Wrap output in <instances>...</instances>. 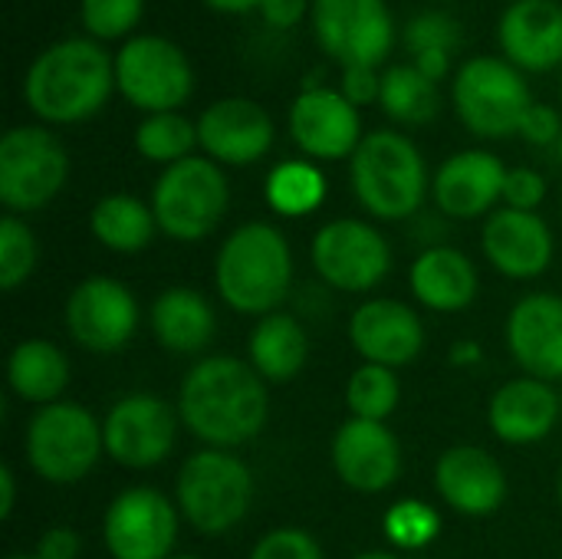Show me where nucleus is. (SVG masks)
I'll return each instance as SVG.
<instances>
[{"label":"nucleus","mask_w":562,"mask_h":559,"mask_svg":"<svg viewBox=\"0 0 562 559\" xmlns=\"http://www.w3.org/2000/svg\"><path fill=\"white\" fill-rule=\"evenodd\" d=\"M349 339L356 353L385 369H402L415 362L425 349V326L418 313L398 300H366L349 320Z\"/></svg>","instance_id":"nucleus-19"},{"label":"nucleus","mask_w":562,"mask_h":559,"mask_svg":"<svg viewBox=\"0 0 562 559\" xmlns=\"http://www.w3.org/2000/svg\"><path fill=\"white\" fill-rule=\"evenodd\" d=\"M89 227L102 247L115 254H138L151 244L158 221L151 204L132 194H105L102 201H95L89 214Z\"/></svg>","instance_id":"nucleus-30"},{"label":"nucleus","mask_w":562,"mask_h":559,"mask_svg":"<svg viewBox=\"0 0 562 559\" xmlns=\"http://www.w3.org/2000/svg\"><path fill=\"white\" fill-rule=\"evenodd\" d=\"M250 559H323L316 540L300 527H280L257 540Z\"/></svg>","instance_id":"nucleus-39"},{"label":"nucleus","mask_w":562,"mask_h":559,"mask_svg":"<svg viewBox=\"0 0 562 559\" xmlns=\"http://www.w3.org/2000/svg\"><path fill=\"white\" fill-rule=\"evenodd\" d=\"M352 559H402V557H395V554H385V550H372V554H359V557H352Z\"/></svg>","instance_id":"nucleus-49"},{"label":"nucleus","mask_w":562,"mask_h":559,"mask_svg":"<svg viewBox=\"0 0 562 559\" xmlns=\"http://www.w3.org/2000/svg\"><path fill=\"white\" fill-rule=\"evenodd\" d=\"M214 283L231 310L247 316L273 313L293 283V254L286 237L263 221L240 224L217 250Z\"/></svg>","instance_id":"nucleus-3"},{"label":"nucleus","mask_w":562,"mask_h":559,"mask_svg":"<svg viewBox=\"0 0 562 559\" xmlns=\"http://www.w3.org/2000/svg\"><path fill=\"white\" fill-rule=\"evenodd\" d=\"M435 488L454 514L487 517L507 497V474L484 448L454 445L435 465Z\"/></svg>","instance_id":"nucleus-22"},{"label":"nucleus","mask_w":562,"mask_h":559,"mask_svg":"<svg viewBox=\"0 0 562 559\" xmlns=\"http://www.w3.org/2000/svg\"><path fill=\"white\" fill-rule=\"evenodd\" d=\"M178 504L155 488L122 491L102 521L112 559H168L178 540Z\"/></svg>","instance_id":"nucleus-12"},{"label":"nucleus","mask_w":562,"mask_h":559,"mask_svg":"<svg viewBox=\"0 0 562 559\" xmlns=\"http://www.w3.org/2000/svg\"><path fill=\"white\" fill-rule=\"evenodd\" d=\"M66 329L86 353H119L138 329V303L122 280L89 277L66 300Z\"/></svg>","instance_id":"nucleus-15"},{"label":"nucleus","mask_w":562,"mask_h":559,"mask_svg":"<svg viewBox=\"0 0 562 559\" xmlns=\"http://www.w3.org/2000/svg\"><path fill=\"white\" fill-rule=\"evenodd\" d=\"M333 468L346 488L382 494L402 474V448L385 422L346 418L333 438Z\"/></svg>","instance_id":"nucleus-18"},{"label":"nucleus","mask_w":562,"mask_h":559,"mask_svg":"<svg viewBox=\"0 0 562 559\" xmlns=\"http://www.w3.org/2000/svg\"><path fill=\"white\" fill-rule=\"evenodd\" d=\"M102 451V422L76 402L43 405L26 425V461L49 484L82 481Z\"/></svg>","instance_id":"nucleus-7"},{"label":"nucleus","mask_w":562,"mask_h":559,"mask_svg":"<svg viewBox=\"0 0 562 559\" xmlns=\"http://www.w3.org/2000/svg\"><path fill=\"white\" fill-rule=\"evenodd\" d=\"M260 13L270 26L277 30H290L306 16V0H263Z\"/></svg>","instance_id":"nucleus-44"},{"label":"nucleus","mask_w":562,"mask_h":559,"mask_svg":"<svg viewBox=\"0 0 562 559\" xmlns=\"http://www.w3.org/2000/svg\"><path fill=\"white\" fill-rule=\"evenodd\" d=\"M310 257L316 273L342 293H366L379 287L392 267L389 241L369 221L356 217L323 224L313 237Z\"/></svg>","instance_id":"nucleus-11"},{"label":"nucleus","mask_w":562,"mask_h":559,"mask_svg":"<svg viewBox=\"0 0 562 559\" xmlns=\"http://www.w3.org/2000/svg\"><path fill=\"white\" fill-rule=\"evenodd\" d=\"M115 89V59L92 36L46 46L26 69L23 99L36 119L72 125L92 119Z\"/></svg>","instance_id":"nucleus-2"},{"label":"nucleus","mask_w":562,"mask_h":559,"mask_svg":"<svg viewBox=\"0 0 562 559\" xmlns=\"http://www.w3.org/2000/svg\"><path fill=\"white\" fill-rule=\"evenodd\" d=\"M339 92L356 109L359 105H369V102H379V96H382V76L372 66H346L342 69V89Z\"/></svg>","instance_id":"nucleus-42"},{"label":"nucleus","mask_w":562,"mask_h":559,"mask_svg":"<svg viewBox=\"0 0 562 559\" xmlns=\"http://www.w3.org/2000/svg\"><path fill=\"white\" fill-rule=\"evenodd\" d=\"M7 559H36V557H23V554H13V557H7Z\"/></svg>","instance_id":"nucleus-51"},{"label":"nucleus","mask_w":562,"mask_h":559,"mask_svg":"<svg viewBox=\"0 0 562 559\" xmlns=\"http://www.w3.org/2000/svg\"><path fill=\"white\" fill-rule=\"evenodd\" d=\"M352 191L379 221H405L422 211L428 194V168L412 138L379 128L362 138L352 155Z\"/></svg>","instance_id":"nucleus-4"},{"label":"nucleus","mask_w":562,"mask_h":559,"mask_svg":"<svg viewBox=\"0 0 562 559\" xmlns=\"http://www.w3.org/2000/svg\"><path fill=\"white\" fill-rule=\"evenodd\" d=\"M198 145L211 161L254 165L273 145V119L254 99L244 96L217 99L198 119Z\"/></svg>","instance_id":"nucleus-17"},{"label":"nucleus","mask_w":562,"mask_h":559,"mask_svg":"<svg viewBox=\"0 0 562 559\" xmlns=\"http://www.w3.org/2000/svg\"><path fill=\"white\" fill-rule=\"evenodd\" d=\"M204 3L221 13H247V10H260L263 0H204Z\"/></svg>","instance_id":"nucleus-48"},{"label":"nucleus","mask_w":562,"mask_h":559,"mask_svg":"<svg viewBox=\"0 0 562 559\" xmlns=\"http://www.w3.org/2000/svg\"><path fill=\"white\" fill-rule=\"evenodd\" d=\"M33 267H36V237H33V231L16 214H7L0 221V287L7 293L16 290L20 283L30 280Z\"/></svg>","instance_id":"nucleus-36"},{"label":"nucleus","mask_w":562,"mask_h":559,"mask_svg":"<svg viewBox=\"0 0 562 559\" xmlns=\"http://www.w3.org/2000/svg\"><path fill=\"white\" fill-rule=\"evenodd\" d=\"M313 33L342 66H379L392 49L385 0H313Z\"/></svg>","instance_id":"nucleus-14"},{"label":"nucleus","mask_w":562,"mask_h":559,"mask_svg":"<svg viewBox=\"0 0 562 559\" xmlns=\"http://www.w3.org/2000/svg\"><path fill=\"white\" fill-rule=\"evenodd\" d=\"M102 435H105V455L132 471H145L161 465L178 441V415L148 392H135L119 399L105 422H102Z\"/></svg>","instance_id":"nucleus-13"},{"label":"nucleus","mask_w":562,"mask_h":559,"mask_svg":"<svg viewBox=\"0 0 562 559\" xmlns=\"http://www.w3.org/2000/svg\"><path fill=\"white\" fill-rule=\"evenodd\" d=\"M82 540L72 527H49L40 544H36V559H79Z\"/></svg>","instance_id":"nucleus-43"},{"label":"nucleus","mask_w":562,"mask_h":559,"mask_svg":"<svg viewBox=\"0 0 562 559\" xmlns=\"http://www.w3.org/2000/svg\"><path fill=\"white\" fill-rule=\"evenodd\" d=\"M198 145V122H188L178 112H155L145 115L135 128V148L142 158L158 165H175L191 158V148Z\"/></svg>","instance_id":"nucleus-33"},{"label":"nucleus","mask_w":562,"mask_h":559,"mask_svg":"<svg viewBox=\"0 0 562 559\" xmlns=\"http://www.w3.org/2000/svg\"><path fill=\"white\" fill-rule=\"evenodd\" d=\"M178 415L184 428L211 448L247 445L263 432L270 415L267 382L250 362L207 356L184 376Z\"/></svg>","instance_id":"nucleus-1"},{"label":"nucleus","mask_w":562,"mask_h":559,"mask_svg":"<svg viewBox=\"0 0 562 559\" xmlns=\"http://www.w3.org/2000/svg\"><path fill=\"white\" fill-rule=\"evenodd\" d=\"M168 559H201V557H168Z\"/></svg>","instance_id":"nucleus-52"},{"label":"nucleus","mask_w":562,"mask_h":559,"mask_svg":"<svg viewBox=\"0 0 562 559\" xmlns=\"http://www.w3.org/2000/svg\"><path fill=\"white\" fill-rule=\"evenodd\" d=\"M115 89L142 112H175L194 89V69L168 36H132L115 53Z\"/></svg>","instance_id":"nucleus-10"},{"label":"nucleus","mask_w":562,"mask_h":559,"mask_svg":"<svg viewBox=\"0 0 562 559\" xmlns=\"http://www.w3.org/2000/svg\"><path fill=\"white\" fill-rule=\"evenodd\" d=\"M382 527H385V537H389L392 547H398V550H425L441 534V517L425 501L405 497V501L389 507Z\"/></svg>","instance_id":"nucleus-35"},{"label":"nucleus","mask_w":562,"mask_h":559,"mask_svg":"<svg viewBox=\"0 0 562 559\" xmlns=\"http://www.w3.org/2000/svg\"><path fill=\"white\" fill-rule=\"evenodd\" d=\"M415 66L431 79V82H441L448 76V66H451V53L445 49H428V53H418L415 56Z\"/></svg>","instance_id":"nucleus-45"},{"label":"nucleus","mask_w":562,"mask_h":559,"mask_svg":"<svg viewBox=\"0 0 562 559\" xmlns=\"http://www.w3.org/2000/svg\"><path fill=\"white\" fill-rule=\"evenodd\" d=\"M507 346L527 376L562 379V297L530 293L517 300L507 316Z\"/></svg>","instance_id":"nucleus-21"},{"label":"nucleus","mask_w":562,"mask_h":559,"mask_svg":"<svg viewBox=\"0 0 562 559\" xmlns=\"http://www.w3.org/2000/svg\"><path fill=\"white\" fill-rule=\"evenodd\" d=\"M142 7L145 0H79V16L92 40H119L135 30Z\"/></svg>","instance_id":"nucleus-37"},{"label":"nucleus","mask_w":562,"mask_h":559,"mask_svg":"<svg viewBox=\"0 0 562 559\" xmlns=\"http://www.w3.org/2000/svg\"><path fill=\"white\" fill-rule=\"evenodd\" d=\"M520 135L527 142H533V145H557L562 135L560 112L550 109V105H543V102H533L527 109L524 122H520Z\"/></svg>","instance_id":"nucleus-41"},{"label":"nucleus","mask_w":562,"mask_h":559,"mask_svg":"<svg viewBox=\"0 0 562 559\" xmlns=\"http://www.w3.org/2000/svg\"><path fill=\"white\" fill-rule=\"evenodd\" d=\"M290 135L303 155L336 161L362 145L359 109L329 86H306L290 105Z\"/></svg>","instance_id":"nucleus-16"},{"label":"nucleus","mask_w":562,"mask_h":559,"mask_svg":"<svg viewBox=\"0 0 562 559\" xmlns=\"http://www.w3.org/2000/svg\"><path fill=\"white\" fill-rule=\"evenodd\" d=\"M547 198V181L533 168H507L504 178V201L514 211H537Z\"/></svg>","instance_id":"nucleus-40"},{"label":"nucleus","mask_w":562,"mask_h":559,"mask_svg":"<svg viewBox=\"0 0 562 559\" xmlns=\"http://www.w3.org/2000/svg\"><path fill=\"white\" fill-rule=\"evenodd\" d=\"M560 504H562V474H560Z\"/></svg>","instance_id":"nucleus-53"},{"label":"nucleus","mask_w":562,"mask_h":559,"mask_svg":"<svg viewBox=\"0 0 562 559\" xmlns=\"http://www.w3.org/2000/svg\"><path fill=\"white\" fill-rule=\"evenodd\" d=\"M267 201L283 217L313 214L326 198V178L310 161H283L267 175Z\"/></svg>","instance_id":"nucleus-32"},{"label":"nucleus","mask_w":562,"mask_h":559,"mask_svg":"<svg viewBox=\"0 0 562 559\" xmlns=\"http://www.w3.org/2000/svg\"><path fill=\"white\" fill-rule=\"evenodd\" d=\"M254 501V474L250 468L224 451V448H207L194 451L175 484V504L181 517L204 537H221L234 530Z\"/></svg>","instance_id":"nucleus-5"},{"label":"nucleus","mask_w":562,"mask_h":559,"mask_svg":"<svg viewBox=\"0 0 562 559\" xmlns=\"http://www.w3.org/2000/svg\"><path fill=\"white\" fill-rule=\"evenodd\" d=\"M484 359V349H481V343H471V339H464V343H458L454 349H451V362L454 366H477Z\"/></svg>","instance_id":"nucleus-47"},{"label":"nucleus","mask_w":562,"mask_h":559,"mask_svg":"<svg viewBox=\"0 0 562 559\" xmlns=\"http://www.w3.org/2000/svg\"><path fill=\"white\" fill-rule=\"evenodd\" d=\"M497 40L507 63L527 72H547L562 63V7L557 0H514L501 23Z\"/></svg>","instance_id":"nucleus-24"},{"label":"nucleus","mask_w":562,"mask_h":559,"mask_svg":"<svg viewBox=\"0 0 562 559\" xmlns=\"http://www.w3.org/2000/svg\"><path fill=\"white\" fill-rule=\"evenodd\" d=\"M484 257L510 280H533L553 264V234L537 211L501 208L481 231Z\"/></svg>","instance_id":"nucleus-20"},{"label":"nucleus","mask_w":562,"mask_h":559,"mask_svg":"<svg viewBox=\"0 0 562 559\" xmlns=\"http://www.w3.org/2000/svg\"><path fill=\"white\" fill-rule=\"evenodd\" d=\"M557 155H560V161H562V135H560V142H557Z\"/></svg>","instance_id":"nucleus-50"},{"label":"nucleus","mask_w":562,"mask_h":559,"mask_svg":"<svg viewBox=\"0 0 562 559\" xmlns=\"http://www.w3.org/2000/svg\"><path fill=\"white\" fill-rule=\"evenodd\" d=\"M379 102L385 115L402 125H428L441 109V92L415 63H398L382 72Z\"/></svg>","instance_id":"nucleus-31"},{"label":"nucleus","mask_w":562,"mask_h":559,"mask_svg":"<svg viewBox=\"0 0 562 559\" xmlns=\"http://www.w3.org/2000/svg\"><path fill=\"white\" fill-rule=\"evenodd\" d=\"M562 415V395L550 389V382L524 376L501 385L487 405L491 432L507 445H537L543 441L557 418Z\"/></svg>","instance_id":"nucleus-25"},{"label":"nucleus","mask_w":562,"mask_h":559,"mask_svg":"<svg viewBox=\"0 0 562 559\" xmlns=\"http://www.w3.org/2000/svg\"><path fill=\"white\" fill-rule=\"evenodd\" d=\"M69 158L59 138L40 125H16L0 138V201L13 214L46 208L66 185Z\"/></svg>","instance_id":"nucleus-9"},{"label":"nucleus","mask_w":562,"mask_h":559,"mask_svg":"<svg viewBox=\"0 0 562 559\" xmlns=\"http://www.w3.org/2000/svg\"><path fill=\"white\" fill-rule=\"evenodd\" d=\"M405 46H408L412 56L428 53V49L454 53L461 46V26H458L454 16H448L441 10H422L405 26Z\"/></svg>","instance_id":"nucleus-38"},{"label":"nucleus","mask_w":562,"mask_h":559,"mask_svg":"<svg viewBox=\"0 0 562 559\" xmlns=\"http://www.w3.org/2000/svg\"><path fill=\"white\" fill-rule=\"evenodd\" d=\"M461 122L481 138L520 135V122L533 105L524 72L497 56L468 59L451 86Z\"/></svg>","instance_id":"nucleus-8"},{"label":"nucleus","mask_w":562,"mask_h":559,"mask_svg":"<svg viewBox=\"0 0 562 559\" xmlns=\"http://www.w3.org/2000/svg\"><path fill=\"white\" fill-rule=\"evenodd\" d=\"M250 366L263 382H290L310 359V336L290 313H267L250 333Z\"/></svg>","instance_id":"nucleus-28"},{"label":"nucleus","mask_w":562,"mask_h":559,"mask_svg":"<svg viewBox=\"0 0 562 559\" xmlns=\"http://www.w3.org/2000/svg\"><path fill=\"white\" fill-rule=\"evenodd\" d=\"M7 382L23 402L43 409L59 402L69 382V362L49 339H23L7 359Z\"/></svg>","instance_id":"nucleus-29"},{"label":"nucleus","mask_w":562,"mask_h":559,"mask_svg":"<svg viewBox=\"0 0 562 559\" xmlns=\"http://www.w3.org/2000/svg\"><path fill=\"white\" fill-rule=\"evenodd\" d=\"M507 168L494 152L468 148L451 155L435 175V201L454 221H474L504 198Z\"/></svg>","instance_id":"nucleus-23"},{"label":"nucleus","mask_w":562,"mask_h":559,"mask_svg":"<svg viewBox=\"0 0 562 559\" xmlns=\"http://www.w3.org/2000/svg\"><path fill=\"white\" fill-rule=\"evenodd\" d=\"M408 283H412L415 300L435 313L468 310L477 297V270L471 257L445 244H435L418 254V260L412 264Z\"/></svg>","instance_id":"nucleus-26"},{"label":"nucleus","mask_w":562,"mask_h":559,"mask_svg":"<svg viewBox=\"0 0 562 559\" xmlns=\"http://www.w3.org/2000/svg\"><path fill=\"white\" fill-rule=\"evenodd\" d=\"M402 399V385L395 369L385 366H359L346 385V405L352 412V418H366V422H385Z\"/></svg>","instance_id":"nucleus-34"},{"label":"nucleus","mask_w":562,"mask_h":559,"mask_svg":"<svg viewBox=\"0 0 562 559\" xmlns=\"http://www.w3.org/2000/svg\"><path fill=\"white\" fill-rule=\"evenodd\" d=\"M227 201L231 188L221 165L201 155L168 165L151 188L158 231L184 244L204 241L227 214Z\"/></svg>","instance_id":"nucleus-6"},{"label":"nucleus","mask_w":562,"mask_h":559,"mask_svg":"<svg viewBox=\"0 0 562 559\" xmlns=\"http://www.w3.org/2000/svg\"><path fill=\"white\" fill-rule=\"evenodd\" d=\"M16 504V484H13V471L0 468V521H10Z\"/></svg>","instance_id":"nucleus-46"},{"label":"nucleus","mask_w":562,"mask_h":559,"mask_svg":"<svg viewBox=\"0 0 562 559\" xmlns=\"http://www.w3.org/2000/svg\"><path fill=\"white\" fill-rule=\"evenodd\" d=\"M151 333L168 353H201L214 333H217V316L204 293L191 287H171L151 303Z\"/></svg>","instance_id":"nucleus-27"}]
</instances>
